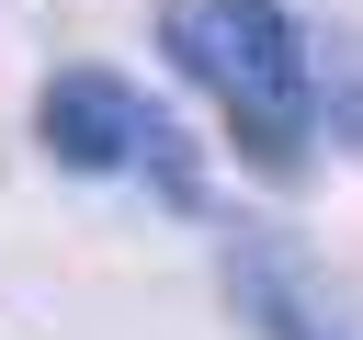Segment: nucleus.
Here are the masks:
<instances>
[{"mask_svg": "<svg viewBox=\"0 0 363 340\" xmlns=\"http://www.w3.org/2000/svg\"><path fill=\"white\" fill-rule=\"evenodd\" d=\"M34 125H45V159H57V170H79V181H136V193H159L170 215H216V204H204V170H193V136H182L125 68H57L45 102H34Z\"/></svg>", "mask_w": 363, "mask_h": 340, "instance_id": "2", "label": "nucleus"}, {"mask_svg": "<svg viewBox=\"0 0 363 340\" xmlns=\"http://www.w3.org/2000/svg\"><path fill=\"white\" fill-rule=\"evenodd\" d=\"M159 45L261 181H295L318 159V34L284 0H159Z\"/></svg>", "mask_w": 363, "mask_h": 340, "instance_id": "1", "label": "nucleus"}, {"mask_svg": "<svg viewBox=\"0 0 363 340\" xmlns=\"http://www.w3.org/2000/svg\"><path fill=\"white\" fill-rule=\"evenodd\" d=\"M318 125H340L363 147V45H329V79H318Z\"/></svg>", "mask_w": 363, "mask_h": 340, "instance_id": "3", "label": "nucleus"}]
</instances>
